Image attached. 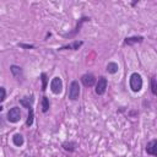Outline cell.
I'll return each instance as SVG.
<instances>
[{"label":"cell","instance_id":"6da1fadb","mask_svg":"<svg viewBox=\"0 0 157 157\" xmlns=\"http://www.w3.org/2000/svg\"><path fill=\"white\" fill-rule=\"evenodd\" d=\"M129 85L133 92H140L143 88V77L139 72H133L129 77Z\"/></svg>","mask_w":157,"mask_h":157},{"label":"cell","instance_id":"7a4b0ae2","mask_svg":"<svg viewBox=\"0 0 157 157\" xmlns=\"http://www.w3.org/2000/svg\"><path fill=\"white\" fill-rule=\"evenodd\" d=\"M90 17H87V16H82L80 20L77 21V24H76V26H75V28H74V31H71V32H69V33H65V34H63V37L64 38H74V37H76V34L81 31V28H82V25L85 24V22H87V21H90Z\"/></svg>","mask_w":157,"mask_h":157},{"label":"cell","instance_id":"3957f363","mask_svg":"<svg viewBox=\"0 0 157 157\" xmlns=\"http://www.w3.org/2000/svg\"><path fill=\"white\" fill-rule=\"evenodd\" d=\"M6 119L8 122L15 124V123H18L20 119H21V109H20L18 107H12L10 108V111L8 112L6 114Z\"/></svg>","mask_w":157,"mask_h":157},{"label":"cell","instance_id":"277c9868","mask_svg":"<svg viewBox=\"0 0 157 157\" xmlns=\"http://www.w3.org/2000/svg\"><path fill=\"white\" fill-rule=\"evenodd\" d=\"M78 96H80V85H78V81L74 80L69 86V100L76 101L78 100Z\"/></svg>","mask_w":157,"mask_h":157},{"label":"cell","instance_id":"5b68a950","mask_svg":"<svg viewBox=\"0 0 157 157\" xmlns=\"http://www.w3.org/2000/svg\"><path fill=\"white\" fill-rule=\"evenodd\" d=\"M50 91L54 95H60L63 92V80L59 76H55L50 81Z\"/></svg>","mask_w":157,"mask_h":157},{"label":"cell","instance_id":"8992f818","mask_svg":"<svg viewBox=\"0 0 157 157\" xmlns=\"http://www.w3.org/2000/svg\"><path fill=\"white\" fill-rule=\"evenodd\" d=\"M107 85H108V81L104 76H101L98 80L96 81V88H95V92L98 95V96H102L104 95L106 90H107Z\"/></svg>","mask_w":157,"mask_h":157},{"label":"cell","instance_id":"52a82bcc","mask_svg":"<svg viewBox=\"0 0 157 157\" xmlns=\"http://www.w3.org/2000/svg\"><path fill=\"white\" fill-rule=\"evenodd\" d=\"M81 82H82L84 86H86V87H92V86L96 84V77H95L92 74H90V72L84 74V75L81 76Z\"/></svg>","mask_w":157,"mask_h":157},{"label":"cell","instance_id":"ba28073f","mask_svg":"<svg viewBox=\"0 0 157 157\" xmlns=\"http://www.w3.org/2000/svg\"><path fill=\"white\" fill-rule=\"evenodd\" d=\"M143 41H144L143 36H133V37H127L124 39V44L125 46H134L137 43H141Z\"/></svg>","mask_w":157,"mask_h":157},{"label":"cell","instance_id":"9c48e42d","mask_svg":"<svg viewBox=\"0 0 157 157\" xmlns=\"http://www.w3.org/2000/svg\"><path fill=\"white\" fill-rule=\"evenodd\" d=\"M84 44L82 41H74L72 43L70 44H66V46H63L59 48V50H66V49H70V50H78L81 48V46Z\"/></svg>","mask_w":157,"mask_h":157},{"label":"cell","instance_id":"30bf717a","mask_svg":"<svg viewBox=\"0 0 157 157\" xmlns=\"http://www.w3.org/2000/svg\"><path fill=\"white\" fill-rule=\"evenodd\" d=\"M146 152H147V155L157 156V140L156 139H153L150 143H147V145H146Z\"/></svg>","mask_w":157,"mask_h":157},{"label":"cell","instance_id":"8fae6325","mask_svg":"<svg viewBox=\"0 0 157 157\" xmlns=\"http://www.w3.org/2000/svg\"><path fill=\"white\" fill-rule=\"evenodd\" d=\"M10 71L12 74V76L16 78V80H21L24 77V72H22V68H20L17 65H11L10 66Z\"/></svg>","mask_w":157,"mask_h":157},{"label":"cell","instance_id":"7c38bea8","mask_svg":"<svg viewBox=\"0 0 157 157\" xmlns=\"http://www.w3.org/2000/svg\"><path fill=\"white\" fill-rule=\"evenodd\" d=\"M33 101H34L33 95H31V96H26V97H24V98H21V100H20V104H21L24 108L30 109V108L32 107Z\"/></svg>","mask_w":157,"mask_h":157},{"label":"cell","instance_id":"4fadbf2b","mask_svg":"<svg viewBox=\"0 0 157 157\" xmlns=\"http://www.w3.org/2000/svg\"><path fill=\"white\" fill-rule=\"evenodd\" d=\"M24 143H25V139H24V136L21 135V134H14V136H12V144L15 145V146H17V147H21L22 145H24Z\"/></svg>","mask_w":157,"mask_h":157},{"label":"cell","instance_id":"5bb4252c","mask_svg":"<svg viewBox=\"0 0 157 157\" xmlns=\"http://www.w3.org/2000/svg\"><path fill=\"white\" fill-rule=\"evenodd\" d=\"M76 147H77V144L75 141H65L63 144V149L68 152H74L76 150Z\"/></svg>","mask_w":157,"mask_h":157},{"label":"cell","instance_id":"9a60e30c","mask_svg":"<svg viewBox=\"0 0 157 157\" xmlns=\"http://www.w3.org/2000/svg\"><path fill=\"white\" fill-rule=\"evenodd\" d=\"M118 70H119V65H118L117 63L111 62V63L107 64V72H108V74H112V75H113V74H117Z\"/></svg>","mask_w":157,"mask_h":157},{"label":"cell","instance_id":"2e32d148","mask_svg":"<svg viewBox=\"0 0 157 157\" xmlns=\"http://www.w3.org/2000/svg\"><path fill=\"white\" fill-rule=\"evenodd\" d=\"M41 107H42V112L43 113H47L50 108V103H49V100H48V97H43L42 98V102H41Z\"/></svg>","mask_w":157,"mask_h":157},{"label":"cell","instance_id":"e0dca14e","mask_svg":"<svg viewBox=\"0 0 157 157\" xmlns=\"http://www.w3.org/2000/svg\"><path fill=\"white\" fill-rule=\"evenodd\" d=\"M33 120H34V111L33 108L31 107L28 109V115H27V120H26V125L27 127H31L33 124Z\"/></svg>","mask_w":157,"mask_h":157},{"label":"cell","instance_id":"ac0fdd59","mask_svg":"<svg viewBox=\"0 0 157 157\" xmlns=\"http://www.w3.org/2000/svg\"><path fill=\"white\" fill-rule=\"evenodd\" d=\"M41 80H42V91H46L47 90V85H48V77H47L46 72L41 74Z\"/></svg>","mask_w":157,"mask_h":157},{"label":"cell","instance_id":"d6986e66","mask_svg":"<svg viewBox=\"0 0 157 157\" xmlns=\"http://www.w3.org/2000/svg\"><path fill=\"white\" fill-rule=\"evenodd\" d=\"M151 91H152V95H157V84H156V77L152 76L151 77Z\"/></svg>","mask_w":157,"mask_h":157},{"label":"cell","instance_id":"ffe728a7","mask_svg":"<svg viewBox=\"0 0 157 157\" xmlns=\"http://www.w3.org/2000/svg\"><path fill=\"white\" fill-rule=\"evenodd\" d=\"M6 100V90L5 87L0 86V103H3Z\"/></svg>","mask_w":157,"mask_h":157},{"label":"cell","instance_id":"44dd1931","mask_svg":"<svg viewBox=\"0 0 157 157\" xmlns=\"http://www.w3.org/2000/svg\"><path fill=\"white\" fill-rule=\"evenodd\" d=\"M20 48H24V49H33L34 46L33 44H25V43H18Z\"/></svg>","mask_w":157,"mask_h":157}]
</instances>
